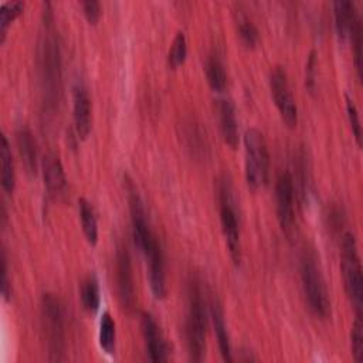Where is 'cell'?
I'll return each mask as SVG.
<instances>
[{
  "instance_id": "33",
  "label": "cell",
  "mask_w": 363,
  "mask_h": 363,
  "mask_svg": "<svg viewBox=\"0 0 363 363\" xmlns=\"http://www.w3.org/2000/svg\"><path fill=\"white\" fill-rule=\"evenodd\" d=\"M315 67H316V58H315V51L309 54L308 62H306V86L313 91L315 88Z\"/></svg>"
},
{
  "instance_id": "15",
  "label": "cell",
  "mask_w": 363,
  "mask_h": 363,
  "mask_svg": "<svg viewBox=\"0 0 363 363\" xmlns=\"http://www.w3.org/2000/svg\"><path fill=\"white\" fill-rule=\"evenodd\" d=\"M44 184L50 194L60 196L67 189V177L60 157L55 153H48L43 159Z\"/></svg>"
},
{
  "instance_id": "26",
  "label": "cell",
  "mask_w": 363,
  "mask_h": 363,
  "mask_svg": "<svg viewBox=\"0 0 363 363\" xmlns=\"http://www.w3.org/2000/svg\"><path fill=\"white\" fill-rule=\"evenodd\" d=\"M187 55V41H186V35L184 33L179 31L174 38L173 43L169 48V54H167V62L172 68H177L180 67Z\"/></svg>"
},
{
  "instance_id": "10",
  "label": "cell",
  "mask_w": 363,
  "mask_h": 363,
  "mask_svg": "<svg viewBox=\"0 0 363 363\" xmlns=\"http://www.w3.org/2000/svg\"><path fill=\"white\" fill-rule=\"evenodd\" d=\"M294 191L292 176L288 172H282L275 183V200L278 221L286 237H292L295 233Z\"/></svg>"
},
{
  "instance_id": "29",
  "label": "cell",
  "mask_w": 363,
  "mask_h": 363,
  "mask_svg": "<svg viewBox=\"0 0 363 363\" xmlns=\"http://www.w3.org/2000/svg\"><path fill=\"white\" fill-rule=\"evenodd\" d=\"M238 33L241 37V41L244 43L245 47L252 48L258 43V31L255 26L245 17H241L238 20Z\"/></svg>"
},
{
  "instance_id": "21",
  "label": "cell",
  "mask_w": 363,
  "mask_h": 363,
  "mask_svg": "<svg viewBox=\"0 0 363 363\" xmlns=\"http://www.w3.org/2000/svg\"><path fill=\"white\" fill-rule=\"evenodd\" d=\"M78 208H79V218H81V227L82 233L86 238V241L91 245H95L98 242V220L94 211V207L91 203L85 199L78 200Z\"/></svg>"
},
{
  "instance_id": "16",
  "label": "cell",
  "mask_w": 363,
  "mask_h": 363,
  "mask_svg": "<svg viewBox=\"0 0 363 363\" xmlns=\"http://www.w3.org/2000/svg\"><path fill=\"white\" fill-rule=\"evenodd\" d=\"M218 118H220V129H221L224 142L231 149H235L238 146V125H237L235 108L230 99L220 101Z\"/></svg>"
},
{
  "instance_id": "17",
  "label": "cell",
  "mask_w": 363,
  "mask_h": 363,
  "mask_svg": "<svg viewBox=\"0 0 363 363\" xmlns=\"http://www.w3.org/2000/svg\"><path fill=\"white\" fill-rule=\"evenodd\" d=\"M333 16L337 35L342 41L350 38L352 28L359 14L354 10V4L347 0H337L333 3Z\"/></svg>"
},
{
  "instance_id": "3",
  "label": "cell",
  "mask_w": 363,
  "mask_h": 363,
  "mask_svg": "<svg viewBox=\"0 0 363 363\" xmlns=\"http://www.w3.org/2000/svg\"><path fill=\"white\" fill-rule=\"evenodd\" d=\"M340 268H342L346 294L352 305L354 306L356 313H362L363 277H362V265H360V257L357 252L356 240L352 233H345L342 238Z\"/></svg>"
},
{
  "instance_id": "31",
  "label": "cell",
  "mask_w": 363,
  "mask_h": 363,
  "mask_svg": "<svg viewBox=\"0 0 363 363\" xmlns=\"http://www.w3.org/2000/svg\"><path fill=\"white\" fill-rule=\"evenodd\" d=\"M84 14L88 20L89 24H96V21L101 17V4L95 0H88V1H82L81 3Z\"/></svg>"
},
{
  "instance_id": "22",
  "label": "cell",
  "mask_w": 363,
  "mask_h": 363,
  "mask_svg": "<svg viewBox=\"0 0 363 363\" xmlns=\"http://www.w3.org/2000/svg\"><path fill=\"white\" fill-rule=\"evenodd\" d=\"M98 340L101 349L108 353L113 354L115 347H116V325L113 318L111 316L109 312H104L101 322H99V333H98Z\"/></svg>"
},
{
  "instance_id": "28",
  "label": "cell",
  "mask_w": 363,
  "mask_h": 363,
  "mask_svg": "<svg viewBox=\"0 0 363 363\" xmlns=\"http://www.w3.org/2000/svg\"><path fill=\"white\" fill-rule=\"evenodd\" d=\"M345 101H346V112H347L349 123H350V128H352V133L356 139L357 146H360L362 145V125H360L359 111H357L353 99L349 95H345Z\"/></svg>"
},
{
  "instance_id": "18",
  "label": "cell",
  "mask_w": 363,
  "mask_h": 363,
  "mask_svg": "<svg viewBox=\"0 0 363 363\" xmlns=\"http://www.w3.org/2000/svg\"><path fill=\"white\" fill-rule=\"evenodd\" d=\"M16 142H17V149L26 170L30 174H35L38 162H37V146H35L33 133L27 128H20L16 132Z\"/></svg>"
},
{
  "instance_id": "4",
  "label": "cell",
  "mask_w": 363,
  "mask_h": 363,
  "mask_svg": "<svg viewBox=\"0 0 363 363\" xmlns=\"http://www.w3.org/2000/svg\"><path fill=\"white\" fill-rule=\"evenodd\" d=\"M41 316L45 330L50 360H64L65 330L64 312L60 299L54 294H44L41 299Z\"/></svg>"
},
{
  "instance_id": "6",
  "label": "cell",
  "mask_w": 363,
  "mask_h": 363,
  "mask_svg": "<svg viewBox=\"0 0 363 363\" xmlns=\"http://www.w3.org/2000/svg\"><path fill=\"white\" fill-rule=\"evenodd\" d=\"M301 279L309 308L316 316L326 319L330 315V301L319 265L309 254L301 261Z\"/></svg>"
},
{
  "instance_id": "23",
  "label": "cell",
  "mask_w": 363,
  "mask_h": 363,
  "mask_svg": "<svg viewBox=\"0 0 363 363\" xmlns=\"http://www.w3.org/2000/svg\"><path fill=\"white\" fill-rule=\"evenodd\" d=\"M206 75L210 88L214 92H223L227 86V74L221 60L217 55H210L206 62Z\"/></svg>"
},
{
  "instance_id": "20",
  "label": "cell",
  "mask_w": 363,
  "mask_h": 363,
  "mask_svg": "<svg viewBox=\"0 0 363 363\" xmlns=\"http://www.w3.org/2000/svg\"><path fill=\"white\" fill-rule=\"evenodd\" d=\"M0 156H1V187L6 193L10 194L14 191V187H16V172H14L11 149L6 135H1Z\"/></svg>"
},
{
  "instance_id": "30",
  "label": "cell",
  "mask_w": 363,
  "mask_h": 363,
  "mask_svg": "<svg viewBox=\"0 0 363 363\" xmlns=\"http://www.w3.org/2000/svg\"><path fill=\"white\" fill-rule=\"evenodd\" d=\"M350 40H352V45L354 50V67H356L357 75L360 78V75H362V64H360V60H362V51H360L362 50V23H360V17H357L354 21V26L350 33Z\"/></svg>"
},
{
  "instance_id": "32",
  "label": "cell",
  "mask_w": 363,
  "mask_h": 363,
  "mask_svg": "<svg viewBox=\"0 0 363 363\" xmlns=\"http://www.w3.org/2000/svg\"><path fill=\"white\" fill-rule=\"evenodd\" d=\"M1 295L4 301L10 299L11 295V284L9 281V274H7V259L4 251L1 252Z\"/></svg>"
},
{
  "instance_id": "12",
  "label": "cell",
  "mask_w": 363,
  "mask_h": 363,
  "mask_svg": "<svg viewBox=\"0 0 363 363\" xmlns=\"http://www.w3.org/2000/svg\"><path fill=\"white\" fill-rule=\"evenodd\" d=\"M72 111L77 135L81 139H86L92 128V106L88 91L82 82H77L72 88Z\"/></svg>"
},
{
  "instance_id": "5",
  "label": "cell",
  "mask_w": 363,
  "mask_h": 363,
  "mask_svg": "<svg viewBox=\"0 0 363 363\" xmlns=\"http://www.w3.org/2000/svg\"><path fill=\"white\" fill-rule=\"evenodd\" d=\"M50 21L47 20L45 33L43 35L41 47H40V71L41 81L45 94V99L48 104H54L55 98H58L60 91V79H61V58L60 48L55 35L50 30Z\"/></svg>"
},
{
  "instance_id": "27",
  "label": "cell",
  "mask_w": 363,
  "mask_h": 363,
  "mask_svg": "<svg viewBox=\"0 0 363 363\" xmlns=\"http://www.w3.org/2000/svg\"><path fill=\"white\" fill-rule=\"evenodd\" d=\"M350 343H352V354L356 363L363 360V322L362 313H356V319L350 332Z\"/></svg>"
},
{
  "instance_id": "1",
  "label": "cell",
  "mask_w": 363,
  "mask_h": 363,
  "mask_svg": "<svg viewBox=\"0 0 363 363\" xmlns=\"http://www.w3.org/2000/svg\"><path fill=\"white\" fill-rule=\"evenodd\" d=\"M206 329L207 311L203 294L197 282L190 284L189 289V309L186 316V343L189 357L193 362H201L206 353Z\"/></svg>"
},
{
  "instance_id": "7",
  "label": "cell",
  "mask_w": 363,
  "mask_h": 363,
  "mask_svg": "<svg viewBox=\"0 0 363 363\" xmlns=\"http://www.w3.org/2000/svg\"><path fill=\"white\" fill-rule=\"evenodd\" d=\"M218 203H220V221L225 242L230 251V257L235 265L241 262V240H240V224L238 216L234 206L230 184L223 180L218 186Z\"/></svg>"
},
{
  "instance_id": "25",
  "label": "cell",
  "mask_w": 363,
  "mask_h": 363,
  "mask_svg": "<svg viewBox=\"0 0 363 363\" xmlns=\"http://www.w3.org/2000/svg\"><path fill=\"white\" fill-rule=\"evenodd\" d=\"M24 10L23 1H4L0 6V33H1V41H4L7 28L10 23L18 17Z\"/></svg>"
},
{
  "instance_id": "24",
  "label": "cell",
  "mask_w": 363,
  "mask_h": 363,
  "mask_svg": "<svg viewBox=\"0 0 363 363\" xmlns=\"http://www.w3.org/2000/svg\"><path fill=\"white\" fill-rule=\"evenodd\" d=\"M81 301L84 308L89 313H95L101 303V294L98 281L94 277H88L81 285Z\"/></svg>"
},
{
  "instance_id": "9",
  "label": "cell",
  "mask_w": 363,
  "mask_h": 363,
  "mask_svg": "<svg viewBox=\"0 0 363 363\" xmlns=\"http://www.w3.org/2000/svg\"><path fill=\"white\" fill-rule=\"evenodd\" d=\"M269 88L282 121L286 126L295 128L298 123V108L289 89L286 72L282 67H275L271 71Z\"/></svg>"
},
{
  "instance_id": "8",
  "label": "cell",
  "mask_w": 363,
  "mask_h": 363,
  "mask_svg": "<svg viewBox=\"0 0 363 363\" xmlns=\"http://www.w3.org/2000/svg\"><path fill=\"white\" fill-rule=\"evenodd\" d=\"M128 200H129V210H130L135 244L138 245L140 252L146 257L159 241L156 240V235L150 230V224H149L142 199L138 194V191L130 180H128Z\"/></svg>"
},
{
  "instance_id": "2",
  "label": "cell",
  "mask_w": 363,
  "mask_h": 363,
  "mask_svg": "<svg viewBox=\"0 0 363 363\" xmlns=\"http://www.w3.org/2000/svg\"><path fill=\"white\" fill-rule=\"evenodd\" d=\"M245 180L250 189L259 190L268 180L269 155L265 138L257 128L247 129L244 135Z\"/></svg>"
},
{
  "instance_id": "19",
  "label": "cell",
  "mask_w": 363,
  "mask_h": 363,
  "mask_svg": "<svg viewBox=\"0 0 363 363\" xmlns=\"http://www.w3.org/2000/svg\"><path fill=\"white\" fill-rule=\"evenodd\" d=\"M211 320L214 326V333L218 342V349L221 353V357L225 362H233V352H231V343H230V336L227 332V325L224 320V313L217 302H211Z\"/></svg>"
},
{
  "instance_id": "14",
  "label": "cell",
  "mask_w": 363,
  "mask_h": 363,
  "mask_svg": "<svg viewBox=\"0 0 363 363\" xmlns=\"http://www.w3.org/2000/svg\"><path fill=\"white\" fill-rule=\"evenodd\" d=\"M145 258L147 262L149 285H150L152 294L156 299H164L167 294V285H166L164 257H163L160 242H157Z\"/></svg>"
},
{
  "instance_id": "11",
  "label": "cell",
  "mask_w": 363,
  "mask_h": 363,
  "mask_svg": "<svg viewBox=\"0 0 363 363\" xmlns=\"http://www.w3.org/2000/svg\"><path fill=\"white\" fill-rule=\"evenodd\" d=\"M116 286L121 306L125 311H132L135 308V284L126 247H119L116 252Z\"/></svg>"
},
{
  "instance_id": "13",
  "label": "cell",
  "mask_w": 363,
  "mask_h": 363,
  "mask_svg": "<svg viewBox=\"0 0 363 363\" xmlns=\"http://www.w3.org/2000/svg\"><path fill=\"white\" fill-rule=\"evenodd\" d=\"M140 328H142V335L145 339V346H146L149 359L156 363L166 362L169 357L167 345L160 332L159 325L156 323L155 318L150 313H147V312L142 313Z\"/></svg>"
}]
</instances>
